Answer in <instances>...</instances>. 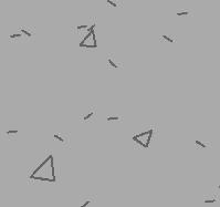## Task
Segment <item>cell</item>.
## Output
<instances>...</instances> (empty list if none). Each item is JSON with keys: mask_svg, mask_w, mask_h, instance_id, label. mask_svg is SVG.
I'll return each instance as SVG.
<instances>
[{"mask_svg": "<svg viewBox=\"0 0 220 207\" xmlns=\"http://www.w3.org/2000/svg\"><path fill=\"white\" fill-rule=\"evenodd\" d=\"M18 132H19L18 130H8V131H7V134H8V135H10V134H17Z\"/></svg>", "mask_w": 220, "mask_h": 207, "instance_id": "cell-9", "label": "cell"}, {"mask_svg": "<svg viewBox=\"0 0 220 207\" xmlns=\"http://www.w3.org/2000/svg\"><path fill=\"white\" fill-rule=\"evenodd\" d=\"M106 3H107V5H110V6H112V7H114V8H117V6H118V5L116 3L114 0H107V1H106Z\"/></svg>", "mask_w": 220, "mask_h": 207, "instance_id": "cell-6", "label": "cell"}, {"mask_svg": "<svg viewBox=\"0 0 220 207\" xmlns=\"http://www.w3.org/2000/svg\"><path fill=\"white\" fill-rule=\"evenodd\" d=\"M22 36L20 33H16V34H11L10 39H15V38H21Z\"/></svg>", "mask_w": 220, "mask_h": 207, "instance_id": "cell-13", "label": "cell"}, {"mask_svg": "<svg viewBox=\"0 0 220 207\" xmlns=\"http://www.w3.org/2000/svg\"><path fill=\"white\" fill-rule=\"evenodd\" d=\"M217 190H220V183L218 185H217Z\"/></svg>", "mask_w": 220, "mask_h": 207, "instance_id": "cell-14", "label": "cell"}, {"mask_svg": "<svg viewBox=\"0 0 220 207\" xmlns=\"http://www.w3.org/2000/svg\"><path fill=\"white\" fill-rule=\"evenodd\" d=\"M176 15L178 17H182V16H188L189 15V11L188 10H182V11H177Z\"/></svg>", "mask_w": 220, "mask_h": 207, "instance_id": "cell-5", "label": "cell"}, {"mask_svg": "<svg viewBox=\"0 0 220 207\" xmlns=\"http://www.w3.org/2000/svg\"><path fill=\"white\" fill-rule=\"evenodd\" d=\"M94 114H95V112H94L93 110H92V111H90V112H88V114H86V115H84V116H83L82 121H88L90 118H92V116H93Z\"/></svg>", "mask_w": 220, "mask_h": 207, "instance_id": "cell-3", "label": "cell"}, {"mask_svg": "<svg viewBox=\"0 0 220 207\" xmlns=\"http://www.w3.org/2000/svg\"><path fill=\"white\" fill-rule=\"evenodd\" d=\"M20 31H21L22 33L27 34L28 37H31V36H32V33H30V32H29V31H28V30H26V29H21V30H20Z\"/></svg>", "mask_w": 220, "mask_h": 207, "instance_id": "cell-11", "label": "cell"}, {"mask_svg": "<svg viewBox=\"0 0 220 207\" xmlns=\"http://www.w3.org/2000/svg\"><path fill=\"white\" fill-rule=\"evenodd\" d=\"M162 38H163V39H165L166 41H168V42H174V41H175L174 39H171V37H168V36H166V34H163V36H162Z\"/></svg>", "mask_w": 220, "mask_h": 207, "instance_id": "cell-7", "label": "cell"}, {"mask_svg": "<svg viewBox=\"0 0 220 207\" xmlns=\"http://www.w3.org/2000/svg\"><path fill=\"white\" fill-rule=\"evenodd\" d=\"M107 62L110 63V66H112L113 68H117L118 66H117V63H116L114 60H113V56H107Z\"/></svg>", "mask_w": 220, "mask_h": 207, "instance_id": "cell-2", "label": "cell"}, {"mask_svg": "<svg viewBox=\"0 0 220 207\" xmlns=\"http://www.w3.org/2000/svg\"><path fill=\"white\" fill-rule=\"evenodd\" d=\"M195 143H196L197 145L201 146V147H206V146H207V145H206V144H205V143H203L201 141H199V140H196V142H195Z\"/></svg>", "mask_w": 220, "mask_h": 207, "instance_id": "cell-10", "label": "cell"}, {"mask_svg": "<svg viewBox=\"0 0 220 207\" xmlns=\"http://www.w3.org/2000/svg\"><path fill=\"white\" fill-rule=\"evenodd\" d=\"M94 201V198H92L91 196H84L81 198V203H80V207H88L92 201Z\"/></svg>", "mask_w": 220, "mask_h": 207, "instance_id": "cell-1", "label": "cell"}, {"mask_svg": "<svg viewBox=\"0 0 220 207\" xmlns=\"http://www.w3.org/2000/svg\"><path fill=\"white\" fill-rule=\"evenodd\" d=\"M107 121H120V116H107Z\"/></svg>", "mask_w": 220, "mask_h": 207, "instance_id": "cell-8", "label": "cell"}, {"mask_svg": "<svg viewBox=\"0 0 220 207\" xmlns=\"http://www.w3.org/2000/svg\"><path fill=\"white\" fill-rule=\"evenodd\" d=\"M88 24H82V26H77V30H82V29H88Z\"/></svg>", "mask_w": 220, "mask_h": 207, "instance_id": "cell-12", "label": "cell"}, {"mask_svg": "<svg viewBox=\"0 0 220 207\" xmlns=\"http://www.w3.org/2000/svg\"><path fill=\"white\" fill-rule=\"evenodd\" d=\"M217 201H218V199L216 198L215 196H214V197H210V198H207V197H206L204 199L205 204H212V203H216Z\"/></svg>", "mask_w": 220, "mask_h": 207, "instance_id": "cell-4", "label": "cell"}]
</instances>
